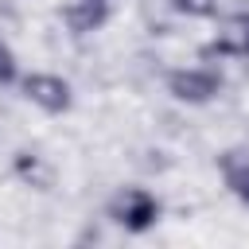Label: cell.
Returning a JSON list of instances; mask_svg holds the SVG:
<instances>
[{"label":"cell","instance_id":"cell-7","mask_svg":"<svg viewBox=\"0 0 249 249\" xmlns=\"http://www.w3.org/2000/svg\"><path fill=\"white\" fill-rule=\"evenodd\" d=\"M171 8L187 19H214L218 16V0H171Z\"/></svg>","mask_w":249,"mask_h":249},{"label":"cell","instance_id":"cell-5","mask_svg":"<svg viewBox=\"0 0 249 249\" xmlns=\"http://www.w3.org/2000/svg\"><path fill=\"white\" fill-rule=\"evenodd\" d=\"M62 19L74 35H89V31H101L105 19H109V0H70L62 8Z\"/></svg>","mask_w":249,"mask_h":249},{"label":"cell","instance_id":"cell-2","mask_svg":"<svg viewBox=\"0 0 249 249\" xmlns=\"http://www.w3.org/2000/svg\"><path fill=\"white\" fill-rule=\"evenodd\" d=\"M167 93L183 105H206L222 93V74L210 66H179L167 74Z\"/></svg>","mask_w":249,"mask_h":249},{"label":"cell","instance_id":"cell-3","mask_svg":"<svg viewBox=\"0 0 249 249\" xmlns=\"http://www.w3.org/2000/svg\"><path fill=\"white\" fill-rule=\"evenodd\" d=\"M19 89L31 105H39L43 113H66L74 105V89L62 74H51V70H31L19 78Z\"/></svg>","mask_w":249,"mask_h":249},{"label":"cell","instance_id":"cell-8","mask_svg":"<svg viewBox=\"0 0 249 249\" xmlns=\"http://www.w3.org/2000/svg\"><path fill=\"white\" fill-rule=\"evenodd\" d=\"M19 78V62H16V54H12V47L0 39V86H12Z\"/></svg>","mask_w":249,"mask_h":249},{"label":"cell","instance_id":"cell-4","mask_svg":"<svg viewBox=\"0 0 249 249\" xmlns=\"http://www.w3.org/2000/svg\"><path fill=\"white\" fill-rule=\"evenodd\" d=\"M202 58H249V12L226 16L218 35L202 47Z\"/></svg>","mask_w":249,"mask_h":249},{"label":"cell","instance_id":"cell-1","mask_svg":"<svg viewBox=\"0 0 249 249\" xmlns=\"http://www.w3.org/2000/svg\"><path fill=\"white\" fill-rule=\"evenodd\" d=\"M109 214L117 226H124L128 233H144L160 222V198L148 191V187H124L113 202H109Z\"/></svg>","mask_w":249,"mask_h":249},{"label":"cell","instance_id":"cell-6","mask_svg":"<svg viewBox=\"0 0 249 249\" xmlns=\"http://www.w3.org/2000/svg\"><path fill=\"white\" fill-rule=\"evenodd\" d=\"M218 167H222L226 191H230L237 202L249 206V156H241V152H222V156H218Z\"/></svg>","mask_w":249,"mask_h":249}]
</instances>
